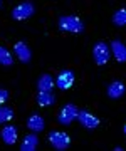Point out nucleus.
<instances>
[{"mask_svg": "<svg viewBox=\"0 0 126 151\" xmlns=\"http://www.w3.org/2000/svg\"><path fill=\"white\" fill-rule=\"evenodd\" d=\"M77 113H79V109H77V106H76V104H72V103H69V104H66L64 108L60 109L59 116H57V121H59L60 124H64V126H67V124H71L72 121L76 119Z\"/></svg>", "mask_w": 126, "mask_h": 151, "instance_id": "5", "label": "nucleus"}, {"mask_svg": "<svg viewBox=\"0 0 126 151\" xmlns=\"http://www.w3.org/2000/svg\"><path fill=\"white\" fill-rule=\"evenodd\" d=\"M7 99H9V92L5 89H0V104H4Z\"/></svg>", "mask_w": 126, "mask_h": 151, "instance_id": "19", "label": "nucleus"}, {"mask_svg": "<svg viewBox=\"0 0 126 151\" xmlns=\"http://www.w3.org/2000/svg\"><path fill=\"white\" fill-rule=\"evenodd\" d=\"M0 5H2V0H0Z\"/></svg>", "mask_w": 126, "mask_h": 151, "instance_id": "21", "label": "nucleus"}, {"mask_svg": "<svg viewBox=\"0 0 126 151\" xmlns=\"http://www.w3.org/2000/svg\"><path fill=\"white\" fill-rule=\"evenodd\" d=\"M37 103L39 106H50L55 103V96L52 94V91H39Z\"/></svg>", "mask_w": 126, "mask_h": 151, "instance_id": "14", "label": "nucleus"}, {"mask_svg": "<svg viewBox=\"0 0 126 151\" xmlns=\"http://www.w3.org/2000/svg\"><path fill=\"white\" fill-rule=\"evenodd\" d=\"M111 52L114 54L118 62H126V45L121 42L120 39H114L111 42Z\"/></svg>", "mask_w": 126, "mask_h": 151, "instance_id": "9", "label": "nucleus"}, {"mask_svg": "<svg viewBox=\"0 0 126 151\" xmlns=\"http://www.w3.org/2000/svg\"><path fill=\"white\" fill-rule=\"evenodd\" d=\"M14 52L17 54L19 60L24 62V64H27L29 60H30V57H32V52H30V49L27 47L25 42H17L15 45H14Z\"/></svg>", "mask_w": 126, "mask_h": 151, "instance_id": "8", "label": "nucleus"}, {"mask_svg": "<svg viewBox=\"0 0 126 151\" xmlns=\"http://www.w3.org/2000/svg\"><path fill=\"white\" fill-rule=\"evenodd\" d=\"M12 62H14L12 54L5 47H0V64L2 65H12Z\"/></svg>", "mask_w": 126, "mask_h": 151, "instance_id": "18", "label": "nucleus"}, {"mask_svg": "<svg viewBox=\"0 0 126 151\" xmlns=\"http://www.w3.org/2000/svg\"><path fill=\"white\" fill-rule=\"evenodd\" d=\"M0 136H2V141L5 145H14L17 141V128L15 126H5L0 131Z\"/></svg>", "mask_w": 126, "mask_h": 151, "instance_id": "11", "label": "nucleus"}, {"mask_svg": "<svg viewBox=\"0 0 126 151\" xmlns=\"http://www.w3.org/2000/svg\"><path fill=\"white\" fill-rule=\"evenodd\" d=\"M44 126H45L44 119L40 118L39 114H32V116L27 119V128L32 131V133H40V131L44 129Z\"/></svg>", "mask_w": 126, "mask_h": 151, "instance_id": "12", "label": "nucleus"}, {"mask_svg": "<svg viewBox=\"0 0 126 151\" xmlns=\"http://www.w3.org/2000/svg\"><path fill=\"white\" fill-rule=\"evenodd\" d=\"M54 87V77L50 74H42L37 79V89L39 91H52Z\"/></svg>", "mask_w": 126, "mask_h": 151, "instance_id": "13", "label": "nucleus"}, {"mask_svg": "<svg viewBox=\"0 0 126 151\" xmlns=\"http://www.w3.org/2000/svg\"><path fill=\"white\" fill-rule=\"evenodd\" d=\"M59 29L64 32L79 34L84 30V24H82L81 19H77L74 15H62L59 17Z\"/></svg>", "mask_w": 126, "mask_h": 151, "instance_id": "1", "label": "nucleus"}, {"mask_svg": "<svg viewBox=\"0 0 126 151\" xmlns=\"http://www.w3.org/2000/svg\"><path fill=\"white\" fill-rule=\"evenodd\" d=\"M93 57H94V62L98 65L108 64V60H109V57H111V49L108 47V44L103 42V40H99V42L94 44Z\"/></svg>", "mask_w": 126, "mask_h": 151, "instance_id": "2", "label": "nucleus"}, {"mask_svg": "<svg viewBox=\"0 0 126 151\" xmlns=\"http://www.w3.org/2000/svg\"><path fill=\"white\" fill-rule=\"evenodd\" d=\"M113 24L118 25V27L126 25V9H120L113 14Z\"/></svg>", "mask_w": 126, "mask_h": 151, "instance_id": "16", "label": "nucleus"}, {"mask_svg": "<svg viewBox=\"0 0 126 151\" xmlns=\"http://www.w3.org/2000/svg\"><path fill=\"white\" fill-rule=\"evenodd\" d=\"M34 4L30 2H22V4H19L17 7L12 9V19L14 20H25L29 17L34 14Z\"/></svg>", "mask_w": 126, "mask_h": 151, "instance_id": "4", "label": "nucleus"}, {"mask_svg": "<svg viewBox=\"0 0 126 151\" xmlns=\"http://www.w3.org/2000/svg\"><path fill=\"white\" fill-rule=\"evenodd\" d=\"M123 133H125V134H126V126H125V128H123Z\"/></svg>", "mask_w": 126, "mask_h": 151, "instance_id": "20", "label": "nucleus"}, {"mask_svg": "<svg viewBox=\"0 0 126 151\" xmlns=\"http://www.w3.org/2000/svg\"><path fill=\"white\" fill-rule=\"evenodd\" d=\"M76 118H77V121L81 123L82 128H86V129H94V128L99 126V119L96 118L94 114H91L89 111H79Z\"/></svg>", "mask_w": 126, "mask_h": 151, "instance_id": "6", "label": "nucleus"}, {"mask_svg": "<svg viewBox=\"0 0 126 151\" xmlns=\"http://www.w3.org/2000/svg\"><path fill=\"white\" fill-rule=\"evenodd\" d=\"M72 84H74V72H72V70H69V69L60 70L59 76L55 77V86L59 87V89H62V91L69 89Z\"/></svg>", "mask_w": 126, "mask_h": 151, "instance_id": "7", "label": "nucleus"}, {"mask_svg": "<svg viewBox=\"0 0 126 151\" xmlns=\"http://www.w3.org/2000/svg\"><path fill=\"white\" fill-rule=\"evenodd\" d=\"M125 91H126V87H125V84L121 81H113L108 86V96L111 97V99H120L123 94H125Z\"/></svg>", "mask_w": 126, "mask_h": 151, "instance_id": "10", "label": "nucleus"}, {"mask_svg": "<svg viewBox=\"0 0 126 151\" xmlns=\"http://www.w3.org/2000/svg\"><path fill=\"white\" fill-rule=\"evenodd\" d=\"M12 118H14V111H12L9 106H2V104H0V124L10 121Z\"/></svg>", "mask_w": 126, "mask_h": 151, "instance_id": "17", "label": "nucleus"}, {"mask_svg": "<svg viewBox=\"0 0 126 151\" xmlns=\"http://www.w3.org/2000/svg\"><path fill=\"white\" fill-rule=\"evenodd\" d=\"M49 141L57 151L67 150L69 145H71V138H69L66 133H62V131H50L49 133Z\"/></svg>", "mask_w": 126, "mask_h": 151, "instance_id": "3", "label": "nucleus"}, {"mask_svg": "<svg viewBox=\"0 0 126 151\" xmlns=\"http://www.w3.org/2000/svg\"><path fill=\"white\" fill-rule=\"evenodd\" d=\"M39 145V138L35 134H27L24 138L22 145H20V151H34Z\"/></svg>", "mask_w": 126, "mask_h": 151, "instance_id": "15", "label": "nucleus"}]
</instances>
